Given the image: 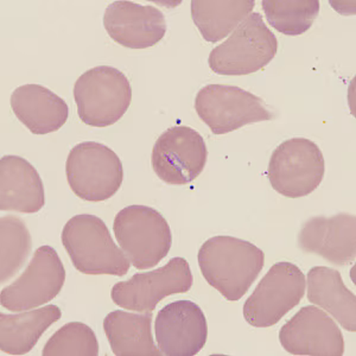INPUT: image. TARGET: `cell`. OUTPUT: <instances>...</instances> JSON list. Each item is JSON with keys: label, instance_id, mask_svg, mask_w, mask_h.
I'll return each mask as SVG.
<instances>
[{"label": "cell", "instance_id": "18", "mask_svg": "<svg viewBox=\"0 0 356 356\" xmlns=\"http://www.w3.org/2000/svg\"><path fill=\"white\" fill-rule=\"evenodd\" d=\"M10 102L17 119L33 134L56 132L68 120L67 102L41 85L18 87L13 90Z\"/></svg>", "mask_w": 356, "mask_h": 356}, {"label": "cell", "instance_id": "7", "mask_svg": "<svg viewBox=\"0 0 356 356\" xmlns=\"http://www.w3.org/2000/svg\"><path fill=\"white\" fill-rule=\"evenodd\" d=\"M307 280L295 264L277 263L260 280L243 305V317L255 328H268L303 300Z\"/></svg>", "mask_w": 356, "mask_h": 356}, {"label": "cell", "instance_id": "5", "mask_svg": "<svg viewBox=\"0 0 356 356\" xmlns=\"http://www.w3.org/2000/svg\"><path fill=\"white\" fill-rule=\"evenodd\" d=\"M278 41L261 15L252 13L222 44L211 50L208 65L219 75H248L275 58Z\"/></svg>", "mask_w": 356, "mask_h": 356}, {"label": "cell", "instance_id": "6", "mask_svg": "<svg viewBox=\"0 0 356 356\" xmlns=\"http://www.w3.org/2000/svg\"><path fill=\"white\" fill-rule=\"evenodd\" d=\"M65 174L74 194L89 202L111 199L124 179L120 158L108 146L97 142L74 146L67 158Z\"/></svg>", "mask_w": 356, "mask_h": 356}, {"label": "cell", "instance_id": "25", "mask_svg": "<svg viewBox=\"0 0 356 356\" xmlns=\"http://www.w3.org/2000/svg\"><path fill=\"white\" fill-rule=\"evenodd\" d=\"M44 356H97L99 342L95 332L81 322L65 324L45 343Z\"/></svg>", "mask_w": 356, "mask_h": 356}, {"label": "cell", "instance_id": "23", "mask_svg": "<svg viewBox=\"0 0 356 356\" xmlns=\"http://www.w3.org/2000/svg\"><path fill=\"white\" fill-rule=\"evenodd\" d=\"M261 5L270 25L286 36L307 33L320 13L317 0H264Z\"/></svg>", "mask_w": 356, "mask_h": 356}, {"label": "cell", "instance_id": "10", "mask_svg": "<svg viewBox=\"0 0 356 356\" xmlns=\"http://www.w3.org/2000/svg\"><path fill=\"white\" fill-rule=\"evenodd\" d=\"M65 270L55 248H37L26 270L0 293L1 307L10 312H29L44 305L61 292Z\"/></svg>", "mask_w": 356, "mask_h": 356}, {"label": "cell", "instance_id": "12", "mask_svg": "<svg viewBox=\"0 0 356 356\" xmlns=\"http://www.w3.org/2000/svg\"><path fill=\"white\" fill-rule=\"evenodd\" d=\"M207 158L208 150L202 136L188 126H175L158 138L151 162L163 182L184 186L199 177Z\"/></svg>", "mask_w": 356, "mask_h": 356}, {"label": "cell", "instance_id": "4", "mask_svg": "<svg viewBox=\"0 0 356 356\" xmlns=\"http://www.w3.org/2000/svg\"><path fill=\"white\" fill-rule=\"evenodd\" d=\"M117 241L137 270H147L161 263L170 252V226L151 207L129 206L118 213L113 223Z\"/></svg>", "mask_w": 356, "mask_h": 356}, {"label": "cell", "instance_id": "15", "mask_svg": "<svg viewBox=\"0 0 356 356\" xmlns=\"http://www.w3.org/2000/svg\"><path fill=\"white\" fill-rule=\"evenodd\" d=\"M104 26L113 41L130 49L154 47L165 36L166 21L162 11L134 1H114L106 8Z\"/></svg>", "mask_w": 356, "mask_h": 356}, {"label": "cell", "instance_id": "20", "mask_svg": "<svg viewBox=\"0 0 356 356\" xmlns=\"http://www.w3.org/2000/svg\"><path fill=\"white\" fill-rule=\"evenodd\" d=\"M151 323L152 312L132 314L115 310L106 316L104 330L114 355H163L154 344Z\"/></svg>", "mask_w": 356, "mask_h": 356}, {"label": "cell", "instance_id": "11", "mask_svg": "<svg viewBox=\"0 0 356 356\" xmlns=\"http://www.w3.org/2000/svg\"><path fill=\"white\" fill-rule=\"evenodd\" d=\"M194 283L191 265L184 258H172L165 266L137 273L114 285L111 297L114 304L131 312H154L165 297L184 293Z\"/></svg>", "mask_w": 356, "mask_h": 356}, {"label": "cell", "instance_id": "14", "mask_svg": "<svg viewBox=\"0 0 356 356\" xmlns=\"http://www.w3.org/2000/svg\"><path fill=\"white\" fill-rule=\"evenodd\" d=\"M154 332L163 355L194 356L206 346L208 324L197 304L177 300L158 312Z\"/></svg>", "mask_w": 356, "mask_h": 356}, {"label": "cell", "instance_id": "13", "mask_svg": "<svg viewBox=\"0 0 356 356\" xmlns=\"http://www.w3.org/2000/svg\"><path fill=\"white\" fill-rule=\"evenodd\" d=\"M280 344L292 355L342 356L343 334L332 317L315 305L300 309L280 332Z\"/></svg>", "mask_w": 356, "mask_h": 356}, {"label": "cell", "instance_id": "16", "mask_svg": "<svg viewBox=\"0 0 356 356\" xmlns=\"http://www.w3.org/2000/svg\"><path fill=\"white\" fill-rule=\"evenodd\" d=\"M298 246L305 253L321 255L334 265L352 263L356 257L355 216L337 214L332 218H312L300 229Z\"/></svg>", "mask_w": 356, "mask_h": 356}, {"label": "cell", "instance_id": "24", "mask_svg": "<svg viewBox=\"0 0 356 356\" xmlns=\"http://www.w3.org/2000/svg\"><path fill=\"white\" fill-rule=\"evenodd\" d=\"M0 247H1V283L13 278L24 266L33 248L31 235L23 220L15 215L0 219Z\"/></svg>", "mask_w": 356, "mask_h": 356}, {"label": "cell", "instance_id": "22", "mask_svg": "<svg viewBox=\"0 0 356 356\" xmlns=\"http://www.w3.org/2000/svg\"><path fill=\"white\" fill-rule=\"evenodd\" d=\"M253 0L191 1V17L207 42L216 43L233 33L251 15Z\"/></svg>", "mask_w": 356, "mask_h": 356}, {"label": "cell", "instance_id": "2", "mask_svg": "<svg viewBox=\"0 0 356 356\" xmlns=\"http://www.w3.org/2000/svg\"><path fill=\"white\" fill-rule=\"evenodd\" d=\"M62 243L75 268L85 275L122 277L130 270V260L95 215H76L69 220L62 231Z\"/></svg>", "mask_w": 356, "mask_h": 356}, {"label": "cell", "instance_id": "3", "mask_svg": "<svg viewBox=\"0 0 356 356\" xmlns=\"http://www.w3.org/2000/svg\"><path fill=\"white\" fill-rule=\"evenodd\" d=\"M77 114L86 125L107 127L119 122L132 100V87L125 74L110 65L89 69L74 86Z\"/></svg>", "mask_w": 356, "mask_h": 356}, {"label": "cell", "instance_id": "21", "mask_svg": "<svg viewBox=\"0 0 356 356\" xmlns=\"http://www.w3.org/2000/svg\"><path fill=\"white\" fill-rule=\"evenodd\" d=\"M61 309L45 305L21 314H0V348L10 355L31 352L45 330L61 318Z\"/></svg>", "mask_w": 356, "mask_h": 356}, {"label": "cell", "instance_id": "17", "mask_svg": "<svg viewBox=\"0 0 356 356\" xmlns=\"http://www.w3.org/2000/svg\"><path fill=\"white\" fill-rule=\"evenodd\" d=\"M44 204V186L33 164L13 154L1 158L0 209L33 214Z\"/></svg>", "mask_w": 356, "mask_h": 356}, {"label": "cell", "instance_id": "1", "mask_svg": "<svg viewBox=\"0 0 356 356\" xmlns=\"http://www.w3.org/2000/svg\"><path fill=\"white\" fill-rule=\"evenodd\" d=\"M200 270L207 283L229 302L241 300L258 278L265 254L253 243L228 235L207 240L200 248Z\"/></svg>", "mask_w": 356, "mask_h": 356}, {"label": "cell", "instance_id": "9", "mask_svg": "<svg viewBox=\"0 0 356 356\" xmlns=\"http://www.w3.org/2000/svg\"><path fill=\"white\" fill-rule=\"evenodd\" d=\"M195 110L214 134H229L273 118L263 99L234 86L208 85L200 89Z\"/></svg>", "mask_w": 356, "mask_h": 356}, {"label": "cell", "instance_id": "8", "mask_svg": "<svg viewBox=\"0 0 356 356\" xmlns=\"http://www.w3.org/2000/svg\"><path fill=\"white\" fill-rule=\"evenodd\" d=\"M324 172L325 163L320 147L305 138H292L273 151L267 175L277 193L298 199L318 188Z\"/></svg>", "mask_w": 356, "mask_h": 356}, {"label": "cell", "instance_id": "19", "mask_svg": "<svg viewBox=\"0 0 356 356\" xmlns=\"http://www.w3.org/2000/svg\"><path fill=\"white\" fill-rule=\"evenodd\" d=\"M308 300L335 318L342 328L356 332V296L344 285L340 272L312 267L307 275Z\"/></svg>", "mask_w": 356, "mask_h": 356}]
</instances>
